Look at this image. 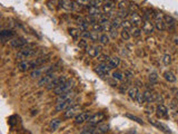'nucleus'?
Returning <instances> with one entry per match:
<instances>
[{
    "instance_id": "nucleus-1",
    "label": "nucleus",
    "mask_w": 178,
    "mask_h": 134,
    "mask_svg": "<svg viewBox=\"0 0 178 134\" xmlns=\"http://www.w3.org/2000/svg\"><path fill=\"white\" fill-rule=\"evenodd\" d=\"M33 55H36V49L33 47V45L27 44L20 49L19 53L17 54V60H27V58H29V57H31Z\"/></svg>"
},
{
    "instance_id": "nucleus-2",
    "label": "nucleus",
    "mask_w": 178,
    "mask_h": 134,
    "mask_svg": "<svg viewBox=\"0 0 178 134\" xmlns=\"http://www.w3.org/2000/svg\"><path fill=\"white\" fill-rule=\"evenodd\" d=\"M74 86H75V81L74 79H67L64 84H61V85H59L58 87H56L53 89V94L59 96V95L64 94V93L68 92V91H71L74 88Z\"/></svg>"
},
{
    "instance_id": "nucleus-3",
    "label": "nucleus",
    "mask_w": 178,
    "mask_h": 134,
    "mask_svg": "<svg viewBox=\"0 0 178 134\" xmlns=\"http://www.w3.org/2000/svg\"><path fill=\"white\" fill-rule=\"evenodd\" d=\"M80 109H81L80 105H71L64 112V118L65 120H70L72 117H76L80 113Z\"/></svg>"
},
{
    "instance_id": "nucleus-4",
    "label": "nucleus",
    "mask_w": 178,
    "mask_h": 134,
    "mask_svg": "<svg viewBox=\"0 0 178 134\" xmlns=\"http://www.w3.org/2000/svg\"><path fill=\"white\" fill-rule=\"evenodd\" d=\"M111 69H112V68H111L108 63H100L99 65H97V67H96L95 70H96L101 77H105V76H108L109 74H110Z\"/></svg>"
},
{
    "instance_id": "nucleus-5",
    "label": "nucleus",
    "mask_w": 178,
    "mask_h": 134,
    "mask_svg": "<svg viewBox=\"0 0 178 134\" xmlns=\"http://www.w3.org/2000/svg\"><path fill=\"white\" fill-rule=\"evenodd\" d=\"M56 78V75L53 73H49V74H44V75L41 76V78L38 81V86L42 87V86H47L48 84L51 83Z\"/></svg>"
},
{
    "instance_id": "nucleus-6",
    "label": "nucleus",
    "mask_w": 178,
    "mask_h": 134,
    "mask_svg": "<svg viewBox=\"0 0 178 134\" xmlns=\"http://www.w3.org/2000/svg\"><path fill=\"white\" fill-rule=\"evenodd\" d=\"M155 27L157 30H164L166 28V22H165L164 16L160 14V12H157L155 15Z\"/></svg>"
},
{
    "instance_id": "nucleus-7",
    "label": "nucleus",
    "mask_w": 178,
    "mask_h": 134,
    "mask_svg": "<svg viewBox=\"0 0 178 134\" xmlns=\"http://www.w3.org/2000/svg\"><path fill=\"white\" fill-rule=\"evenodd\" d=\"M67 81V76H65V75H62V76H58V77H56L55 79H53L51 83H49L46 86V88L47 89H55L56 87H58L59 85H61V84H64L65 82Z\"/></svg>"
},
{
    "instance_id": "nucleus-8",
    "label": "nucleus",
    "mask_w": 178,
    "mask_h": 134,
    "mask_svg": "<svg viewBox=\"0 0 178 134\" xmlns=\"http://www.w3.org/2000/svg\"><path fill=\"white\" fill-rule=\"evenodd\" d=\"M74 103V100L70 98V100H64V102H59V103L56 104L55 106V111L56 112H62V111H66L68 107L72 105Z\"/></svg>"
},
{
    "instance_id": "nucleus-9",
    "label": "nucleus",
    "mask_w": 178,
    "mask_h": 134,
    "mask_svg": "<svg viewBox=\"0 0 178 134\" xmlns=\"http://www.w3.org/2000/svg\"><path fill=\"white\" fill-rule=\"evenodd\" d=\"M104 118H105V114L100 112V113H97V114L91 115L87 122H88L89 125L94 126V125H96V124H98V123H100L101 121H104Z\"/></svg>"
},
{
    "instance_id": "nucleus-10",
    "label": "nucleus",
    "mask_w": 178,
    "mask_h": 134,
    "mask_svg": "<svg viewBox=\"0 0 178 134\" xmlns=\"http://www.w3.org/2000/svg\"><path fill=\"white\" fill-rule=\"evenodd\" d=\"M10 45L11 47L14 48H22L23 46L27 45V40L25 38H22V37H16V38L10 40Z\"/></svg>"
},
{
    "instance_id": "nucleus-11",
    "label": "nucleus",
    "mask_w": 178,
    "mask_h": 134,
    "mask_svg": "<svg viewBox=\"0 0 178 134\" xmlns=\"http://www.w3.org/2000/svg\"><path fill=\"white\" fill-rule=\"evenodd\" d=\"M156 115L159 118H166V117H168V109L164 104H159L156 109Z\"/></svg>"
},
{
    "instance_id": "nucleus-12",
    "label": "nucleus",
    "mask_w": 178,
    "mask_h": 134,
    "mask_svg": "<svg viewBox=\"0 0 178 134\" xmlns=\"http://www.w3.org/2000/svg\"><path fill=\"white\" fill-rule=\"evenodd\" d=\"M90 117L89 112H83V113H79L77 116L75 117V123L76 124H83V123L87 122Z\"/></svg>"
},
{
    "instance_id": "nucleus-13",
    "label": "nucleus",
    "mask_w": 178,
    "mask_h": 134,
    "mask_svg": "<svg viewBox=\"0 0 178 134\" xmlns=\"http://www.w3.org/2000/svg\"><path fill=\"white\" fill-rule=\"evenodd\" d=\"M130 21H131V24L134 25V27H139V26L142 24V17L139 16L137 12H135V11L130 14Z\"/></svg>"
},
{
    "instance_id": "nucleus-14",
    "label": "nucleus",
    "mask_w": 178,
    "mask_h": 134,
    "mask_svg": "<svg viewBox=\"0 0 178 134\" xmlns=\"http://www.w3.org/2000/svg\"><path fill=\"white\" fill-rule=\"evenodd\" d=\"M14 36L15 34L12 30H2L1 34H0V38H1V42H8V40L14 39Z\"/></svg>"
},
{
    "instance_id": "nucleus-15",
    "label": "nucleus",
    "mask_w": 178,
    "mask_h": 134,
    "mask_svg": "<svg viewBox=\"0 0 178 134\" xmlns=\"http://www.w3.org/2000/svg\"><path fill=\"white\" fill-rule=\"evenodd\" d=\"M88 14H89V16L96 17L97 19H99L100 17L103 16V15H101V11H100V9H99V7H95V6H89Z\"/></svg>"
},
{
    "instance_id": "nucleus-16",
    "label": "nucleus",
    "mask_w": 178,
    "mask_h": 134,
    "mask_svg": "<svg viewBox=\"0 0 178 134\" xmlns=\"http://www.w3.org/2000/svg\"><path fill=\"white\" fill-rule=\"evenodd\" d=\"M74 95H75V91H74V89L68 91V92L64 93V94L59 95L58 98H57V103H59V102H64V100H70V98L74 97Z\"/></svg>"
},
{
    "instance_id": "nucleus-17",
    "label": "nucleus",
    "mask_w": 178,
    "mask_h": 134,
    "mask_svg": "<svg viewBox=\"0 0 178 134\" xmlns=\"http://www.w3.org/2000/svg\"><path fill=\"white\" fill-rule=\"evenodd\" d=\"M142 31H144L145 34H147V35H149V34H151L154 31V25L153 22L150 21V20H145L144 24H142Z\"/></svg>"
},
{
    "instance_id": "nucleus-18",
    "label": "nucleus",
    "mask_w": 178,
    "mask_h": 134,
    "mask_svg": "<svg viewBox=\"0 0 178 134\" xmlns=\"http://www.w3.org/2000/svg\"><path fill=\"white\" fill-rule=\"evenodd\" d=\"M100 51H101V48L99 46H92V47L87 48V54L90 57H98L100 55Z\"/></svg>"
},
{
    "instance_id": "nucleus-19",
    "label": "nucleus",
    "mask_w": 178,
    "mask_h": 134,
    "mask_svg": "<svg viewBox=\"0 0 178 134\" xmlns=\"http://www.w3.org/2000/svg\"><path fill=\"white\" fill-rule=\"evenodd\" d=\"M29 69H31V61L23 60L18 64V70H20V72H27Z\"/></svg>"
},
{
    "instance_id": "nucleus-20",
    "label": "nucleus",
    "mask_w": 178,
    "mask_h": 134,
    "mask_svg": "<svg viewBox=\"0 0 178 134\" xmlns=\"http://www.w3.org/2000/svg\"><path fill=\"white\" fill-rule=\"evenodd\" d=\"M74 1L72 0H61L60 6L65 10L67 11H70V10H74Z\"/></svg>"
},
{
    "instance_id": "nucleus-21",
    "label": "nucleus",
    "mask_w": 178,
    "mask_h": 134,
    "mask_svg": "<svg viewBox=\"0 0 178 134\" xmlns=\"http://www.w3.org/2000/svg\"><path fill=\"white\" fill-rule=\"evenodd\" d=\"M144 96H145V100H146L147 103H153V102H155V100H156V94H154V92H151L149 89L145 91Z\"/></svg>"
},
{
    "instance_id": "nucleus-22",
    "label": "nucleus",
    "mask_w": 178,
    "mask_h": 134,
    "mask_svg": "<svg viewBox=\"0 0 178 134\" xmlns=\"http://www.w3.org/2000/svg\"><path fill=\"white\" fill-rule=\"evenodd\" d=\"M139 94V91H138V87L136 86H133L130 87V88L128 89V96H129V98L133 100H136L137 96H138Z\"/></svg>"
},
{
    "instance_id": "nucleus-23",
    "label": "nucleus",
    "mask_w": 178,
    "mask_h": 134,
    "mask_svg": "<svg viewBox=\"0 0 178 134\" xmlns=\"http://www.w3.org/2000/svg\"><path fill=\"white\" fill-rule=\"evenodd\" d=\"M89 27H90V24H89L87 20H79L78 21V29L83 33V31H88Z\"/></svg>"
},
{
    "instance_id": "nucleus-24",
    "label": "nucleus",
    "mask_w": 178,
    "mask_h": 134,
    "mask_svg": "<svg viewBox=\"0 0 178 134\" xmlns=\"http://www.w3.org/2000/svg\"><path fill=\"white\" fill-rule=\"evenodd\" d=\"M112 9H114V2L112 1H107L103 5V11L105 14L110 15L112 12Z\"/></svg>"
},
{
    "instance_id": "nucleus-25",
    "label": "nucleus",
    "mask_w": 178,
    "mask_h": 134,
    "mask_svg": "<svg viewBox=\"0 0 178 134\" xmlns=\"http://www.w3.org/2000/svg\"><path fill=\"white\" fill-rule=\"evenodd\" d=\"M164 78L168 82V83H175L176 82L175 74L172 72H170V70H166V72L164 73Z\"/></svg>"
},
{
    "instance_id": "nucleus-26",
    "label": "nucleus",
    "mask_w": 178,
    "mask_h": 134,
    "mask_svg": "<svg viewBox=\"0 0 178 134\" xmlns=\"http://www.w3.org/2000/svg\"><path fill=\"white\" fill-rule=\"evenodd\" d=\"M108 64L110 65L111 68H116V67L119 66V64H120V58L118 57V56H112V57H110V58H109Z\"/></svg>"
},
{
    "instance_id": "nucleus-27",
    "label": "nucleus",
    "mask_w": 178,
    "mask_h": 134,
    "mask_svg": "<svg viewBox=\"0 0 178 134\" xmlns=\"http://www.w3.org/2000/svg\"><path fill=\"white\" fill-rule=\"evenodd\" d=\"M60 124H61V121L59 120V118H53V120L50 121L49 127H50V130H51V131H56V130L60 126Z\"/></svg>"
},
{
    "instance_id": "nucleus-28",
    "label": "nucleus",
    "mask_w": 178,
    "mask_h": 134,
    "mask_svg": "<svg viewBox=\"0 0 178 134\" xmlns=\"http://www.w3.org/2000/svg\"><path fill=\"white\" fill-rule=\"evenodd\" d=\"M149 122H150V124H153V125H155V126H157V127H159L161 130V131H164L165 133H170V131L167 128V126H165L164 124H161V123H159V122H157V121H155V120H149Z\"/></svg>"
},
{
    "instance_id": "nucleus-29",
    "label": "nucleus",
    "mask_w": 178,
    "mask_h": 134,
    "mask_svg": "<svg viewBox=\"0 0 178 134\" xmlns=\"http://www.w3.org/2000/svg\"><path fill=\"white\" fill-rule=\"evenodd\" d=\"M165 18V22H166V25L168 26L169 29H172V28L176 26V20L170 16H164Z\"/></svg>"
},
{
    "instance_id": "nucleus-30",
    "label": "nucleus",
    "mask_w": 178,
    "mask_h": 134,
    "mask_svg": "<svg viewBox=\"0 0 178 134\" xmlns=\"http://www.w3.org/2000/svg\"><path fill=\"white\" fill-rule=\"evenodd\" d=\"M121 22H122L121 18H119V17H118V16L115 17V18H112V20H111V21H110L111 27L115 28V29H118V28L121 27Z\"/></svg>"
},
{
    "instance_id": "nucleus-31",
    "label": "nucleus",
    "mask_w": 178,
    "mask_h": 134,
    "mask_svg": "<svg viewBox=\"0 0 178 134\" xmlns=\"http://www.w3.org/2000/svg\"><path fill=\"white\" fill-rule=\"evenodd\" d=\"M68 31H69V35L74 39H78L79 37L81 36V33H80V30H79L78 28H69V29H68Z\"/></svg>"
},
{
    "instance_id": "nucleus-32",
    "label": "nucleus",
    "mask_w": 178,
    "mask_h": 134,
    "mask_svg": "<svg viewBox=\"0 0 178 134\" xmlns=\"http://www.w3.org/2000/svg\"><path fill=\"white\" fill-rule=\"evenodd\" d=\"M121 27H122V29H126V30L130 31L131 29H133V28H134V25H133V24H131L130 20H128V19H122Z\"/></svg>"
},
{
    "instance_id": "nucleus-33",
    "label": "nucleus",
    "mask_w": 178,
    "mask_h": 134,
    "mask_svg": "<svg viewBox=\"0 0 178 134\" xmlns=\"http://www.w3.org/2000/svg\"><path fill=\"white\" fill-rule=\"evenodd\" d=\"M44 73V68H40V67H38V68H36V69H33L32 72H31L30 76L32 78H37V77H40V76H41Z\"/></svg>"
},
{
    "instance_id": "nucleus-34",
    "label": "nucleus",
    "mask_w": 178,
    "mask_h": 134,
    "mask_svg": "<svg viewBox=\"0 0 178 134\" xmlns=\"http://www.w3.org/2000/svg\"><path fill=\"white\" fill-rule=\"evenodd\" d=\"M100 38V35L98 31H95V30H91V31H89V39L91 40V42H98Z\"/></svg>"
},
{
    "instance_id": "nucleus-35",
    "label": "nucleus",
    "mask_w": 178,
    "mask_h": 134,
    "mask_svg": "<svg viewBox=\"0 0 178 134\" xmlns=\"http://www.w3.org/2000/svg\"><path fill=\"white\" fill-rule=\"evenodd\" d=\"M109 39H110V37H109L107 34H101V35H100V38H99V42L101 45H108L109 42H110Z\"/></svg>"
},
{
    "instance_id": "nucleus-36",
    "label": "nucleus",
    "mask_w": 178,
    "mask_h": 134,
    "mask_svg": "<svg viewBox=\"0 0 178 134\" xmlns=\"http://www.w3.org/2000/svg\"><path fill=\"white\" fill-rule=\"evenodd\" d=\"M129 1L128 0H121L119 3H118V8H119V10H128V8H129Z\"/></svg>"
},
{
    "instance_id": "nucleus-37",
    "label": "nucleus",
    "mask_w": 178,
    "mask_h": 134,
    "mask_svg": "<svg viewBox=\"0 0 178 134\" xmlns=\"http://www.w3.org/2000/svg\"><path fill=\"white\" fill-rule=\"evenodd\" d=\"M96 130H97V128H95L94 126L89 125L88 127L83 128V131H81V133H80V134H95V132H96Z\"/></svg>"
},
{
    "instance_id": "nucleus-38",
    "label": "nucleus",
    "mask_w": 178,
    "mask_h": 134,
    "mask_svg": "<svg viewBox=\"0 0 178 134\" xmlns=\"http://www.w3.org/2000/svg\"><path fill=\"white\" fill-rule=\"evenodd\" d=\"M111 76H112V78H114L115 81H122L124 79V74L120 72H114L112 74H111Z\"/></svg>"
},
{
    "instance_id": "nucleus-39",
    "label": "nucleus",
    "mask_w": 178,
    "mask_h": 134,
    "mask_svg": "<svg viewBox=\"0 0 178 134\" xmlns=\"http://www.w3.org/2000/svg\"><path fill=\"white\" fill-rule=\"evenodd\" d=\"M120 36H121V38L124 39V40H129L130 39V33L128 30H126V29H122V31H120Z\"/></svg>"
},
{
    "instance_id": "nucleus-40",
    "label": "nucleus",
    "mask_w": 178,
    "mask_h": 134,
    "mask_svg": "<svg viewBox=\"0 0 178 134\" xmlns=\"http://www.w3.org/2000/svg\"><path fill=\"white\" fill-rule=\"evenodd\" d=\"M130 31V35L133 37H139L142 35V29H139V27H134Z\"/></svg>"
},
{
    "instance_id": "nucleus-41",
    "label": "nucleus",
    "mask_w": 178,
    "mask_h": 134,
    "mask_svg": "<svg viewBox=\"0 0 178 134\" xmlns=\"http://www.w3.org/2000/svg\"><path fill=\"white\" fill-rule=\"evenodd\" d=\"M98 22L104 26V25H107V24H110V20H109V18L107 16H104V15H103V16L98 19Z\"/></svg>"
},
{
    "instance_id": "nucleus-42",
    "label": "nucleus",
    "mask_w": 178,
    "mask_h": 134,
    "mask_svg": "<svg viewBox=\"0 0 178 134\" xmlns=\"http://www.w3.org/2000/svg\"><path fill=\"white\" fill-rule=\"evenodd\" d=\"M91 27H92V30L98 31V33H100V31H104L103 25H101V24H99V22H96V24H94Z\"/></svg>"
},
{
    "instance_id": "nucleus-43",
    "label": "nucleus",
    "mask_w": 178,
    "mask_h": 134,
    "mask_svg": "<svg viewBox=\"0 0 178 134\" xmlns=\"http://www.w3.org/2000/svg\"><path fill=\"white\" fill-rule=\"evenodd\" d=\"M78 47L80 48H88V42H87V39H83V38H81L79 42H78Z\"/></svg>"
},
{
    "instance_id": "nucleus-44",
    "label": "nucleus",
    "mask_w": 178,
    "mask_h": 134,
    "mask_svg": "<svg viewBox=\"0 0 178 134\" xmlns=\"http://www.w3.org/2000/svg\"><path fill=\"white\" fill-rule=\"evenodd\" d=\"M136 100L138 102L139 105H142V104L146 103V100H145V96H144V93H139L138 96H137Z\"/></svg>"
},
{
    "instance_id": "nucleus-45",
    "label": "nucleus",
    "mask_w": 178,
    "mask_h": 134,
    "mask_svg": "<svg viewBox=\"0 0 178 134\" xmlns=\"http://www.w3.org/2000/svg\"><path fill=\"white\" fill-rule=\"evenodd\" d=\"M109 58H110V57L105 55V54H100V55L98 56V60H99L100 63H108Z\"/></svg>"
},
{
    "instance_id": "nucleus-46",
    "label": "nucleus",
    "mask_w": 178,
    "mask_h": 134,
    "mask_svg": "<svg viewBox=\"0 0 178 134\" xmlns=\"http://www.w3.org/2000/svg\"><path fill=\"white\" fill-rule=\"evenodd\" d=\"M109 126L107 124H104V125H99L97 127V132H100V133H104V132H107L108 131Z\"/></svg>"
},
{
    "instance_id": "nucleus-47",
    "label": "nucleus",
    "mask_w": 178,
    "mask_h": 134,
    "mask_svg": "<svg viewBox=\"0 0 178 134\" xmlns=\"http://www.w3.org/2000/svg\"><path fill=\"white\" fill-rule=\"evenodd\" d=\"M126 116L128 117V118H130V120H133V121H136L137 123H139V124H144V122H142L139 117H137V116H134V115H131V114H126Z\"/></svg>"
},
{
    "instance_id": "nucleus-48",
    "label": "nucleus",
    "mask_w": 178,
    "mask_h": 134,
    "mask_svg": "<svg viewBox=\"0 0 178 134\" xmlns=\"http://www.w3.org/2000/svg\"><path fill=\"white\" fill-rule=\"evenodd\" d=\"M109 35H110L111 38H117L118 35H119V34H118V29H115V28L111 27L110 31H109Z\"/></svg>"
},
{
    "instance_id": "nucleus-49",
    "label": "nucleus",
    "mask_w": 178,
    "mask_h": 134,
    "mask_svg": "<svg viewBox=\"0 0 178 134\" xmlns=\"http://www.w3.org/2000/svg\"><path fill=\"white\" fill-rule=\"evenodd\" d=\"M89 5L95 6V7H99L100 5H104V3H103V0H90V1H89Z\"/></svg>"
},
{
    "instance_id": "nucleus-50",
    "label": "nucleus",
    "mask_w": 178,
    "mask_h": 134,
    "mask_svg": "<svg viewBox=\"0 0 178 134\" xmlns=\"http://www.w3.org/2000/svg\"><path fill=\"white\" fill-rule=\"evenodd\" d=\"M158 79V75H157V73L156 72H153L149 74V81L150 82H156Z\"/></svg>"
},
{
    "instance_id": "nucleus-51",
    "label": "nucleus",
    "mask_w": 178,
    "mask_h": 134,
    "mask_svg": "<svg viewBox=\"0 0 178 134\" xmlns=\"http://www.w3.org/2000/svg\"><path fill=\"white\" fill-rule=\"evenodd\" d=\"M163 60H164L165 65H169L170 63H172V56H170V55H165L164 58H163Z\"/></svg>"
},
{
    "instance_id": "nucleus-52",
    "label": "nucleus",
    "mask_w": 178,
    "mask_h": 134,
    "mask_svg": "<svg viewBox=\"0 0 178 134\" xmlns=\"http://www.w3.org/2000/svg\"><path fill=\"white\" fill-rule=\"evenodd\" d=\"M118 17L119 18H127L128 17V10H120L119 12H118Z\"/></svg>"
},
{
    "instance_id": "nucleus-53",
    "label": "nucleus",
    "mask_w": 178,
    "mask_h": 134,
    "mask_svg": "<svg viewBox=\"0 0 178 134\" xmlns=\"http://www.w3.org/2000/svg\"><path fill=\"white\" fill-rule=\"evenodd\" d=\"M125 77L127 78V79H131V78L134 77V73L130 72V70H126V72H125Z\"/></svg>"
},
{
    "instance_id": "nucleus-54",
    "label": "nucleus",
    "mask_w": 178,
    "mask_h": 134,
    "mask_svg": "<svg viewBox=\"0 0 178 134\" xmlns=\"http://www.w3.org/2000/svg\"><path fill=\"white\" fill-rule=\"evenodd\" d=\"M156 103L159 104H163V102H164V100H163V96H160V95H156V100H155Z\"/></svg>"
},
{
    "instance_id": "nucleus-55",
    "label": "nucleus",
    "mask_w": 178,
    "mask_h": 134,
    "mask_svg": "<svg viewBox=\"0 0 178 134\" xmlns=\"http://www.w3.org/2000/svg\"><path fill=\"white\" fill-rule=\"evenodd\" d=\"M81 37L83 39H89V31H83L81 33Z\"/></svg>"
},
{
    "instance_id": "nucleus-56",
    "label": "nucleus",
    "mask_w": 178,
    "mask_h": 134,
    "mask_svg": "<svg viewBox=\"0 0 178 134\" xmlns=\"http://www.w3.org/2000/svg\"><path fill=\"white\" fill-rule=\"evenodd\" d=\"M176 102H177V100H172V104H170V106H172V107H175V106H178V103H176Z\"/></svg>"
},
{
    "instance_id": "nucleus-57",
    "label": "nucleus",
    "mask_w": 178,
    "mask_h": 134,
    "mask_svg": "<svg viewBox=\"0 0 178 134\" xmlns=\"http://www.w3.org/2000/svg\"><path fill=\"white\" fill-rule=\"evenodd\" d=\"M174 42H175V44H178V36H175V38H174Z\"/></svg>"
},
{
    "instance_id": "nucleus-58",
    "label": "nucleus",
    "mask_w": 178,
    "mask_h": 134,
    "mask_svg": "<svg viewBox=\"0 0 178 134\" xmlns=\"http://www.w3.org/2000/svg\"><path fill=\"white\" fill-rule=\"evenodd\" d=\"M177 111H178V106H177Z\"/></svg>"
}]
</instances>
